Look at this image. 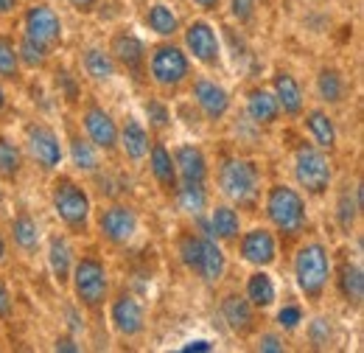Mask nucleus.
Instances as JSON below:
<instances>
[{"label": "nucleus", "instance_id": "nucleus-50", "mask_svg": "<svg viewBox=\"0 0 364 353\" xmlns=\"http://www.w3.org/2000/svg\"><path fill=\"white\" fill-rule=\"evenodd\" d=\"M6 261V244H3V238H0V264Z\"/></svg>", "mask_w": 364, "mask_h": 353}, {"label": "nucleus", "instance_id": "nucleus-21", "mask_svg": "<svg viewBox=\"0 0 364 353\" xmlns=\"http://www.w3.org/2000/svg\"><path fill=\"white\" fill-rule=\"evenodd\" d=\"M109 53H112V59H118L121 65H127L129 70H137L140 65H143V43L137 40L135 34H118L115 40H112V48H109Z\"/></svg>", "mask_w": 364, "mask_h": 353}, {"label": "nucleus", "instance_id": "nucleus-16", "mask_svg": "<svg viewBox=\"0 0 364 353\" xmlns=\"http://www.w3.org/2000/svg\"><path fill=\"white\" fill-rule=\"evenodd\" d=\"M174 166L180 172L182 182H202L205 185L208 163H205V154L196 146H180L177 154H174Z\"/></svg>", "mask_w": 364, "mask_h": 353}, {"label": "nucleus", "instance_id": "nucleus-41", "mask_svg": "<svg viewBox=\"0 0 364 353\" xmlns=\"http://www.w3.org/2000/svg\"><path fill=\"white\" fill-rule=\"evenodd\" d=\"M146 112H149V121L154 124V127H168V110L160 104V101H149L146 104Z\"/></svg>", "mask_w": 364, "mask_h": 353}, {"label": "nucleus", "instance_id": "nucleus-51", "mask_svg": "<svg viewBox=\"0 0 364 353\" xmlns=\"http://www.w3.org/2000/svg\"><path fill=\"white\" fill-rule=\"evenodd\" d=\"M6 107V93H3V88H0V110Z\"/></svg>", "mask_w": 364, "mask_h": 353}, {"label": "nucleus", "instance_id": "nucleus-19", "mask_svg": "<svg viewBox=\"0 0 364 353\" xmlns=\"http://www.w3.org/2000/svg\"><path fill=\"white\" fill-rule=\"evenodd\" d=\"M151 174L163 185V191H171V194L177 191V166H174L171 152L163 143L151 146Z\"/></svg>", "mask_w": 364, "mask_h": 353}, {"label": "nucleus", "instance_id": "nucleus-26", "mask_svg": "<svg viewBox=\"0 0 364 353\" xmlns=\"http://www.w3.org/2000/svg\"><path fill=\"white\" fill-rule=\"evenodd\" d=\"M339 292L345 295V300L362 303L364 278H362V269L356 264H342V269H339Z\"/></svg>", "mask_w": 364, "mask_h": 353}, {"label": "nucleus", "instance_id": "nucleus-7", "mask_svg": "<svg viewBox=\"0 0 364 353\" xmlns=\"http://www.w3.org/2000/svg\"><path fill=\"white\" fill-rule=\"evenodd\" d=\"M151 76L163 88H177L188 76V56L174 45H160L151 53Z\"/></svg>", "mask_w": 364, "mask_h": 353}, {"label": "nucleus", "instance_id": "nucleus-38", "mask_svg": "<svg viewBox=\"0 0 364 353\" xmlns=\"http://www.w3.org/2000/svg\"><path fill=\"white\" fill-rule=\"evenodd\" d=\"M180 258L188 269H199V258H202V238H196V236H182L180 238Z\"/></svg>", "mask_w": 364, "mask_h": 353}, {"label": "nucleus", "instance_id": "nucleus-15", "mask_svg": "<svg viewBox=\"0 0 364 353\" xmlns=\"http://www.w3.org/2000/svg\"><path fill=\"white\" fill-rule=\"evenodd\" d=\"M112 322L124 337H135L143 331V309L132 295H121L112 306Z\"/></svg>", "mask_w": 364, "mask_h": 353}, {"label": "nucleus", "instance_id": "nucleus-17", "mask_svg": "<svg viewBox=\"0 0 364 353\" xmlns=\"http://www.w3.org/2000/svg\"><path fill=\"white\" fill-rule=\"evenodd\" d=\"M222 314H225V322L235 334H250L252 331V303L238 297V295H228L225 303H222Z\"/></svg>", "mask_w": 364, "mask_h": 353}, {"label": "nucleus", "instance_id": "nucleus-35", "mask_svg": "<svg viewBox=\"0 0 364 353\" xmlns=\"http://www.w3.org/2000/svg\"><path fill=\"white\" fill-rule=\"evenodd\" d=\"M359 208H362V188H356L353 194H350V191H345V194H342V199H339V211H336L339 224H342L345 230H350V224L356 221Z\"/></svg>", "mask_w": 364, "mask_h": 353}, {"label": "nucleus", "instance_id": "nucleus-48", "mask_svg": "<svg viewBox=\"0 0 364 353\" xmlns=\"http://www.w3.org/2000/svg\"><path fill=\"white\" fill-rule=\"evenodd\" d=\"M17 9V0H0V14H9Z\"/></svg>", "mask_w": 364, "mask_h": 353}, {"label": "nucleus", "instance_id": "nucleus-2", "mask_svg": "<svg viewBox=\"0 0 364 353\" xmlns=\"http://www.w3.org/2000/svg\"><path fill=\"white\" fill-rule=\"evenodd\" d=\"M294 275H297V286L306 297L317 300L325 292L328 275H331V261L322 244H306L297 258H294Z\"/></svg>", "mask_w": 364, "mask_h": 353}, {"label": "nucleus", "instance_id": "nucleus-24", "mask_svg": "<svg viewBox=\"0 0 364 353\" xmlns=\"http://www.w3.org/2000/svg\"><path fill=\"white\" fill-rule=\"evenodd\" d=\"M247 300L258 309H267L274 303V283L267 272H255L250 280H247Z\"/></svg>", "mask_w": 364, "mask_h": 353}, {"label": "nucleus", "instance_id": "nucleus-12", "mask_svg": "<svg viewBox=\"0 0 364 353\" xmlns=\"http://www.w3.org/2000/svg\"><path fill=\"white\" fill-rule=\"evenodd\" d=\"M85 130H87L90 140L98 149H104V152H112L115 149V143H118V127L109 118V112H104L101 107H90L85 112Z\"/></svg>", "mask_w": 364, "mask_h": 353}, {"label": "nucleus", "instance_id": "nucleus-31", "mask_svg": "<svg viewBox=\"0 0 364 353\" xmlns=\"http://www.w3.org/2000/svg\"><path fill=\"white\" fill-rule=\"evenodd\" d=\"M11 233H14V241L23 247V250H34L40 244V230H37V221L31 216H17L11 224Z\"/></svg>", "mask_w": 364, "mask_h": 353}, {"label": "nucleus", "instance_id": "nucleus-1", "mask_svg": "<svg viewBox=\"0 0 364 353\" xmlns=\"http://www.w3.org/2000/svg\"><path fill=\"white\" fill-rule=\"evenodd\" d=\"M267 216L286 236H297L306 227V205L294 188L274 185L267 196Z\"/></svg>", "mask_w": 364, "mask_h": 353}, {"label": "nucleus", "instance_id": "nucleus-10", "mask_svg": "<svg viewBox=\"0 0 364 353\" xmlns=\"http://www.w3.org/2000/svg\"><path fill=\"white\" fill-rule=\"evenodd\" d=\"M185 45L202 65H216L219 62V40H216V31L208 23H202V20L191 23L188 31H185Z\"/></svg>", "mask_w": 364, "mask_h": 353}, {"label": "nucleus", "instance_id": "nucleus-9", "mask_svg": "<svg viewBox=\"0 0 364 353\" xmlns=\"http://www.w3.org/2000/svg\"><path fill=\"white\" fill-rule=\"evenodd\" d=\"M101 233L112 241V244H127L132 241V236L137 233V216L132 208L127 205H112L104 211L101 216Z\"/></svg>", "mask_w": 364, "mask_h": 353}, {"label": "nucleus", "instance_id": "nucleus-34", "mask_svg": "<svg viewBox=\"0 0 364 353\" xmlns=\"http://www.w3.org/2000/svg\"><path fill=\"white\" fill-rule=\"evenodd\" d=\"M180 191V202L185 211H191V214H199V211H205V205H208V194H205V188H202V182H182Z\"/></svg>", "mask_w": 364, "mask_h": 353}, {"label": "nucleus", "instance_id": "nucleus-3", "mask_svg": "<svg viewBox=\"0 0 364 353\" xmlns=\"http://www.w3.org/2000/svg\"><path fill=\"white\" fill-rule=\"evenodd\" d=\"M50 199H53V211L59 214V219L65 221L68 227H73V230H85L87 227V221H90V196L85 194L82 185H76L68 176H62V179H56Z\"/></svg>", "mask_w": 364, "mask_h": 353}, {"label": "nucleus", "instance_id": "nucleus-14", "mask_svg": "<svg viewBox=\"0 0 364 353\" xmlns=\"http://www.w3.org/2000/svg\"><path fill=\"white\" fill-rule=\"evenodd\" d=\"M241 255L244 261L255 266H267L274 261V238L269 230L258 227V230H250L241 241Z\"/></svg>", "mask_w": 364, "mask_h": 353}, {"label": "nucleus", "instance_id": "nucleus-30", "mask_svg": "<svg viewBox=\"0 0 364 353\" xmlns=\"http://www.w3.org/2000/svg\"><path fill=\"white\" fill-rule=\"evenodd\" d=\"M85 70L90 73L92 79L104 82V79H109V76L115 73V59H112L109 53L98 51V48H90V51L85 53Z\"/></svg>", "mask_w": 364, "mask_h": 353}, {"label": "nucleus", "instance_id": "nucleus-49", "mask_svg": "<svg viewBox=\"0 0 364 353\" xmlns=\"http://www.w3.org/2000/svg\"><path fill=\"white\" fill-rule=\"evenodd\" d=\"M196 6H202V9H216L219 6V0H193Z\"/></svg>", "mask_w": 364, "mask_h": 353}, {"label": "nucleus", "instance_id": "nucleus-27", "mask_svg": "<svg viewBox=\"0 0 364 353\" xmlns=\"http://www.w3.org/2000/svg\"><path fill=\"white\" fill-rule=\"evenodd\" d=\"M121 143L132 160H140L149 152V132L137 121H127V127L121 130Z\"/></svg>", "mask_w": 364, "mask_h": 353}, {"label": "nucleus", "instance_id": "nucleus-43", "mask_svg": "<svg viewBox=\"0 0 364 353\" xmlns=\"http://www.w3.org/2000/svg\"><path fill=\"white\" fill-rule=\"evenodd\" d=\"M258 348H261V351H267V353H280L283 351V339H280V337H274V334H264Z\"/></svg>", "mask_w": 364, "mask_h": 353}, {"label": "nucleus", "instance_id": "nucleus-8", "mask_svg": "<svg viewBox=\"0 0 364 353\" xmlns=\"http://www.w3.org/2000/svg\"><path fill=\"white\" fill-rule=\"evenodd\" d=\"M26 37H31L34 43L46 45V48L59 43L62 23H59V17H56V11L50 6L40 3V6L28 9V14H26Z\"/></svg>", "mask_w": 364, "mask_h": 353}, {"label": "nucleus", "instance_id": "nucleus-5", "mask_svg": "<svg viewBox=\"0 0 364 353\" xmlns=\"http://www.w3.org/2000/svg\"><path fill=\"white\" fill-rule=\"evenodd\" d=\"M294 174L297 182L309 191V194H325L331 185V166L325 160V154L317 152L314 146H300L294 154Z\"/></svg>", "mask_w": 364, "mask_h": 353}, {"label": "nucleus", "instance_id": "nucleus-29", "mask_svg": "<svg viewBox=\"0 0 364 353\" xmlns=\"http://www.w3.org/2000/svg\"><path fill=\"white\" fill-rule=\"evenodd\" d=\"M306 124H309L314 140H317L322 149H333V143H336V130H333V121H331L322 110H311L309 118H306Z\"/></svg>", "mask_w": 364, "mask_h": 353}, {"label": "nucleus", "instance_id": "nucleus-39", "mask_svg": "<svg viewBox=\"0 0 364 353\" xmlns=\"http://www.w3.org/2000/svg\"><path fill=\"white\" fill-rule=\"evenodd\" d=\"M17 51H14V43L9 37H0V76L6 79H14L17 76Z\"/></svg>", "mask_w": 364, "mask_h": 353}, {"label": "nucleus", "instance_id": "nucleus-37", "mask_svg": "<svg viewBox=\"0 0 364 353\" xmlns=\"http://www.w3.org/2000/svg\"><path fill=\"white\" fill-rule=\"evenodd\" d=\"M17 59H23L28 68H43L48 59V48L40 43H34L31 37H23L20 51H17Z\"/></svg>", "mask_w": 364, "mask_h": 353}, {"label": "nucleus", "instance_id": "nucleus-40", "mask_svg": "<svg viewBox=\"0 0 364 353\" xmlns=\"http://www.w3.org/2000/svg\"><path fill=\"white\" fill-rule=\"evenodd\" d=\"M277 322H280L283 328L294 331V328L303 322V311H300V306H283L280 314H277Z\"/></svg>", "mask_w": 364, "mask_h": 353}, {"label": "nucleus", "instance_id": "nucleus-23", "mask_svg": "<svg viewBox=\"0 0 364 353\" xmlns=\"http://www.w3.org/2000/svg\"><path fill=\"white\" fill-rule=\"evenodd\" d=\"M48 261L53 269V278L59 283H65L70 278V269H73V250L65 238H53L50 241V250H48Z\"/></svg>", "mask_w": 364, "mask_h": 353}, {"label": "nucleus", "instance_id": "nucleus-45", "mask_svg": "<svg viewBox=\"0 0 364 353\" xmlns=\"http://www.w3.org/2000/svg\"><path fill=\"white\" fill-rule=\"evenodd\" d=\"M182 351H210V342H205V339H193V342L182 345Z\"/></svg>", "mask_w": 364, "mask_h": 353}, {"label": "nucleus", "instance_id": "nucleus-13", "mask_svg": "<svg viewBox=\"0 0 364 353\" xmlns=\"http://www.w3.org/2000/svg\"><path fill=\"white\" fill-rule=\"evenodd\" d=\"M193 98H196V104L202 107V112L210 118V121H219V118H225V112H228L230 107V98L225 88H219L216 82H208V79H199L196 85H193Z\"/></svg>", "mask_w": 364, "mask_h": 353}, {"label": "nucleus", "instance_id": "nucleus-18", "mask_svg": "<svg viewBox=\"0 0 364 353\" xmlns=\"http://www.w3.org/2000/svg\"><path fill=\"white\" fill-rule=\"evenodd\" d=\"M225 253H222V247L216 244V238L213 236H208V238H202V258H199V275L208 280V283H216L222 275H225Z\"/></svg>", "mask_w": 364, "mask_h": 353}, {"label": "nucleus", "instance_id": "nucleus-4", "mask_svg": "<svg viewBox=\"0 0 364 353\" xmlns=\"http://www.w3.org/2000/svg\"><path fill=\"white\" fill-rule=\"evenodd\" d=\"M219 185H222V194L228 199L238 202V205H252L255 202V194H258L255 166L247 163V160L230 157V160H225V166L219 172Z\"/></svg>", "mask_w": 364, "mask_h": 353}, {"label": "nucleus", "instance_id": "nucleus-32", "mask_svg": "<svg viewBox=\"0 0 364 353\" xmlns=\"http://www.w3.org/2000/svg\"><path fill=\"white\" fill-rule=\"evenodd\" d=\"M70 157H73V166L82 169V172H95L98 169V154H95L92 143L82 140V137L70 140Z\"/></svg>", "mask_w": 364, "mask_h": 353}, {"label": "nucleus", "instance_id": "nucleus-25", "mask_svg": "<svg viewBox=\"0 0 364 353\" xmlns=\"http://www.w3.org/2000/svg\"><path fill=\"white\" fill-rule=\"evenodd\" d=\"M238 227H241L238 214H235L232 208H228V205H219V208L213 211V216H210L208 233L216 236V238H235V236H238Z\"/></svg>", "mask_w": 364, "mask_h": 353}, {"label": "nucleus", "instance_id": "nucleus-20", "mask_svg": "<svg viewBox=\"0 0 364 353\" xmlns=\"http://www.w3.org/2000/svg\"><path fill=\"white\" fill-rule=\"evenodd\" d=\"M274 98H277V104L286 115H300L303 112V93H300V85L294 82V76H289V73L274 76Z\"/></svg>", "mask_w": 364, "mask_h": 353}, {"label": "nucleus", "instance_id": "nucleus-11", "mask_svg": "<svg viewBox=\"0 0 364 353\" xmlns=\"http://www.w3.org/2000/svg\"><path fill=\"white\" fill-rule=\"evenodd\" d=\"M28 149H31V157L43 166V169H56L59 160H62V146H59V137L53 135V130L48 127H31L28 130Z\"/></svg>", "mask_w": 364, "mask_h": 353}, {"label": "nucleus", "instance_id": "nucleus-22", "mask_svg": "<svg viewBox=\"0 0 364 353\" xmlns=\"http://www.w3.org/2000/svg\"><path fill=\"white\" fill-rule=\"evenodd\" d=\"M247 110H250L252 121H258V124H272L274 118H277V112H280V104H277V98H274L272 93H267V90H252V93H250V101H247Z\"/></svg>", "mask_w": 364, "mask_h": 353}, {"label": "nucleus", "instance_id": "nucleus-6", "mask_svg": "<svg viewBox=\"0 0 364 353\" xmlns=\"http://www.w3.org/2000/svg\"><path fill=\"white\" fill-rule=\"evenodd\" d=\"M70 272H73L76 297L85 306H101L107 300V272L95 258H82Z\"/></svg>", "mask_w": 364, "mask_h": 353}, {"label": "nucleus", "instance_id": "nucleus-42", "mask_svg": "<svg viewBox=\"0 0 364 353\" xmlns=\"http://www.w3.org/2000/svg\"><path fill=\"white\" fill-rule=\"evenodd\" d=\"M255 11V0H232V14L238 23H247Z\"/></svg>", "mask_w": 364, "mask_h": 353}, {"label": "nucleus", "instance_id": "nucleus-28", "mask_svg": "<svg viewBox=\"0 0 364 353\" xmlns=\"http://www.w3.org/2000/svg\"><path fill=\"white\" fill-rule=\"evenodd\" d=\"M146 23H149V26H151V31H154V34H160V37H171V34H177V28H180L177 14H174L168 6H163V3H157V6H151V9H149Z\"/></svg>", "mask_w": 364, "mask_h": 353}, {"label": "nucleus", "instance_id": "nucleus-46", "mask_svg": "<svg viewBox=\"0 0 364 353\" xmlns=\"http://www.w3.org/2000/svg\"><path fill=\"white\" fill-rule=\"evenodd\" d=\"M56 351H79V345H76V342H73V339H68V337H65V339H56Z\"/></svg>", "mask_w": 364, "mask_h": 353}, {"label": "nucleus", "instance_id": "nucleus-47", "mask_svg": "<svg viewBox=\"0 0 364 353\" xmlns=\"http://www.w3.org/2000/svg\"><path fill=\"white\" fill-rule=\"evenodd\" d=\"M70 6L79 9V11H90L92 6H95V0H70Z\"/></svg>", "mask_w": 364, "mask_h": 353}, {"label": "nucleus", "instance_id": "nucleus-33", "mask_svg": "<svg viewBox=\"0 0 364 353\" xmlns=\"http://www.w3.org/2000/svg\"><path fill=\"white\" fill-rule=\"evenodd\" d=\"M20 163H23L20 149H17L9 137H0V176L14 179L17 172H20Z\"/></svg>", "mask_w": 364, "mask_h": 353}, {"label": "nucleus", "instance_id": "nucleus-44", "mask_svg": "<svg viewBox=\"0 0 364 353\" xmlns=\"http://www.w3.org/2000/svg\"><path fill=\"white\" fill-rule=\"evenodd\" d=\"M11 314V295L6 289V283L0 280V317H9Z\"/></svg>", "mask_w": 364, "mask_h": 353}, {"label": "nucleus", "instance_id": "nucleus-52", "mask_svg": "<svg viewBox=\"0 0 364 353\" xmlns=\"http://www.w3.org/2000/svg\"><path fill=\"white\" fill-rule=\"evenodd\" d=\"M0 199H3V194H0Z\"/></svg>", "mask_w": 364, "mask_h": 353}, {"label": "nucleus", "instance_id": "nucleus-36", "mask_svg": "<svg viewBox=\"0 0 364 353\" xmlns=\"http://www.w3.org/2000/svg\"><path fill=\"white\" fill-rule=\"evenodd\" d=\"M317 90H319V95H322L325 101L336 104V101L342 98V93H345L342 76H339L336 70H322V73L317 76Z\"/></svg>", "mask_w": 364, "mask_h": 353}]
</instances>
